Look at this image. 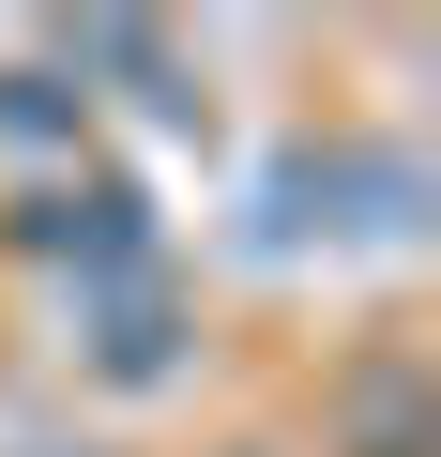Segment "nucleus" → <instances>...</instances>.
Segmentation results:
<instances>
[{
	"instance_id": "obj_1",
	"label": "nucleus",
	"mask_w": 441,
	"mask_h": 457,
	"mask_svg": "<svg viewBox=\"0 0 441 457\" xmlns=\"http://www.w3.org/2000/svg\"><path fill=\"white\" fill-rule=\"evenodd\" d=\"M16 245H46L92 290H122V275H152V198L137 183H46V198H16Z\"/></svg>"
},
{
	"instance_id": "obj_3",
	"label": "nucleus",
	"mask_w": 441,
	"mask_h": 457,
	"mask_svg": "<svg viewBox=\"0 0 441 457\" xmlns=\"http://www.w3.org/2000/svg\"><path fill=\"white\" fill-rule=\"evenodd\" d=\"M350 457H426V381L411 366H365L350 381Z\"/></svg>"
},
{
	"instance_id": "obj_4",
	"label": "nucleus",
	"mask_w": 441,
	"mask_h": 457,
	"mask_svg": "<svg viewBox=\"0 0 441 457\" xmlns=\"http://www.w3.org/2000/svg\"><path fill=\"white\" fill-rule=\"evenodd\" d=\"M77 122H92L77 77H0V137H77Z\"/></svg>"
},
{
	"instance_id": "obj_2",
	"label": "nucleus",
	"mask_w": 441,
	"mask_h": 457,
	"mask_svg": "<svg viewBox=\"0 0 441 457\" xmlns=\"http://www.w3.org/2000/svg\"><path fill=\"white\" fill-rule=\"evenodd\" d=\"M167 336H183V305H167L152 275H122V290H107V336H92V351H107V381H167Z\"/></svg>"
}]
</instances>
